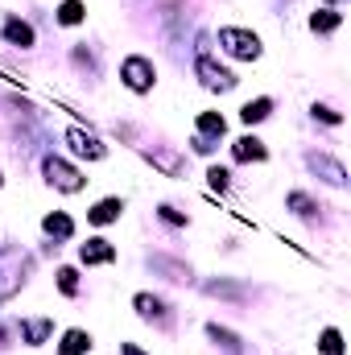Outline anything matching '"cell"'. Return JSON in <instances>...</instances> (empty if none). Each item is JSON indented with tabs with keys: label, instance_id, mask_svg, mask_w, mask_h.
Masks as SVG:
<instances>
[{
	"label": "cell",
	"instance_id": "6da1fadb",
	"mask_svg": "<svg viewBox=\"0 0 351 355\" xmlns=\"http://www.w3.org/2000/svg\"><path fill=\"white\" fill-rule=\"evenodd\" d=\"M25 268H29V257L17 244H0V302L17 297V289L25 285Z\"/></svg>",
	"mask_w": 351,
	"mask_h": 355
},
{
	"label": "cell",
	"instance_id": "7a4b0ae2",
	"mask_svg": "<svg viewBox=\"0 0 351 355\" xmlns=\"http://www.w3.org/2000/svg\"><path fill=\"white\" fill-rule=\"evenodd\" d=\"M219 46L232 58H240V62H257L261 58V37L252 29H240V25H223L219 29Z\"/></svg>",
	"mask_w": 351,
	"mask_h": 355
},
{
	"label": "cell",
	"instance_id": "3957f363",
	"mask_svg": "<svg viewBox=\"0 0 351 355\" xmlns=\"http://www.w3.org/2000/svg\"><path fill=\"white\" fill-rule=\"evenodd\" d=\"M42 174H46V182L54 186V190H62V194H79L83 186H87V178L79 174L71 162H62V157H42Z\"/></svg>",
	"mask_w": 351,
	"mask_h": 355
},
{
	"label": "cell",
	"instance_id": "277c9868",
	"mask_svg": "<svg viewBox=\"0 0 351 355\" xmlns=\"http://www.w3.org/2000/svg\"><path fill=\"white\" fill-rule=\"evenodd\" d=\"M120 79H124L128 91L145 95V91H153V83H157V67H153L145 54H128V58L120 62Z\"/></svg>",
	"mask_w": 351,
	"mask_h": 355
},
{
	"label": "cell",
	"instance_id": "5b68a950",
	"mask_svg": "<svg viewBox=\"0 0 351 355\" xmlns=\"http://www.w3.org/2000/svg\"><path fill=\"white\" fill-rule=\"evenodd\" d=\"M194 75H198V83H203L207 91H232L236 83H240V79H236L228 67H219L207 50H198V58H194Z\"/></svg>",
	"mask_w": 351,
	"mask_h": 355
},
{
	"label": "cell",
	"instance_id": "8992f818",
	"mask_svg": "<svg viewBox=\"0 0 351 355\" xmlns=\"http://www.w3.org/2000/svg\"><path fill=\"white\" fill-rule=\"evenodd\" d=\"M67 145H71L79 157H87V162H103V157H108V145H103L91 128H79V124L67 128Z\"/></svg>",
	"mask_w": 351,
	"mask_h": 355
},
{
	"label": "cell",
	"instance_id": "52a82bcc",
	"mask_svg": "<svg viewBox=\"0 0 351 355\" xmlns=\"http://www.w3.org/2000/svg\"><path fill=\"white\" fill-rule=\"evenodd\" d=\"M4 42L8 46H21V50H29L33 42H37V33H33V25L29 21H21V17H4Z\"/></svg>",
	"mask_w": 351,
	"mask_h": 355
},
{
	"label": "cell",
	"instance_id": "ba28073f",
	"mask_svg": "<svg viewBox=\"0 0 351 355\" xmlns=\"http://www.w3.org/2000/svg\"><path fill=\"white\" fill-rule=\"evenodd\" d=\"M132 306H137V314H141L145 322H170V306H166L162 297H153V293H137Z\"/></svg>",
	"mask_w": 351,
	"mask_h": 355
},
{
	"label": "cell",
	"instance_id": "9c48e42d",
	"mask_svg": "<svg viewBox=\"0 0 351 355\" xmlns=\"http://www.w3.org/2000/svg\"><path fill=\"white\" fill-rule=\"evenodd\" d=\"M54 335V318H21V339L29 347H42Z\"/></svg>",
	"mask_w": 351,
	"mask_h": 355
},
{
	"label": "cell",
	"instance_id": "30bf717a",
	"mask_svg": "<svg viewBox=\"0 0 351 355\" xmlns=\"http://www.w3.org/2000/svg\"><path fill=\"white\" fill-rule=\"evenodd\" d=\"M310 170L323 174L331 186H348V170H343L335 157H327V153H310Z\"/></svg>",
	"mask_w": 351,
	"mask_h": 355
},
{
	"label": "cell",
	"instance_id": "8fae6325",
	"mask_svg": "<svg viewBox=\"0 0 351 355\" xmlns=\"http://www.w3.org/2000/svg\"><path fill=\"white\" fill-rule=\"evenodd\" d=\"M79 261H83V265H112V261H116V248L95 236V240H87V244L79 248Z\"/></svg>",
	"mask_w": 351,
	"mask_h": 355
},
{
	"label": "cell",
	"instance_id": "7c38bea8",
	"mask_svg": "<svg viewBox=\"0 0 351 355\" xmlns=\"http://www.w3.org/2000/svg\"><path fill=\"white\" fill-rule=\"evenodd\" d=\"M120 211H124V202H120V198H99V202L87 211V219L95 223V227H108V223H116V219H120Z\"/></svg>",
	"mask_w": 351,
	"mask_h": 355
},
{
	"label": "cell",
	"instance_id": "4fadbf2b",
	"mask_svg": "<svg viewBox=\"0 0 351 355\" xmlns=\"http://www.w3.org/2000/svg\"><path fill=\"white\" fill-rule=\"evenodd\" d=\"M145 162H153L157 170H166L170 178H182V174H186V162H182L178 153H170V149H145Z\"/></svg>",
	"mask_w": 351,
	"mask_h": 355
},
{
	"label": "cell",
	"instance_id": "5bb4252c",
	"mask_svg": "<svg viewBox=\"0 0 351 355\" xmlns=\"http://www.w3.org/2000/svg\"><path fill=\"white\" fill-rule=\"evenodd\" d=\"M42 232H46L50 240H71V236H75V219L62 215V211H54V215L42 219Z\"/></svg>",
	"mask_w": 351,
	"mask_h": 355
},
{
	"label": "cell",
	"instance_id": "9a60e30c",
	"mask_svg": "<svg viewBox=\"0 0 351 355\" xmlns=\"http://www.w3.org/2000/svg\"><path fill=\"white\" fill-rule=\"evenodd\" d=\"M149 268L162 272L166 281H190V265H182L174 257H149Z\"/></svg>",
	"mask_w": 351,
	"mask_h": 355
},
{
	"label": "cell",
	"instance_id": "2e32d148",
	"mask_svg": "<svg viewBox=\"0 0 351 355\" xmlns=\"http://www.w3.org/2000/svg\"><path fill=\"white\" fill-rule=\"evenodd\" d=\"M207 335H211V343H215V347H223L228 355H244V343H240V335H236V331H228V327L211 322V327H207Z\"/></svg>",
	"mask_w": 351,
	"mask_h": 355
},
{
	"label": "cell",
	"instance_id": "e0dca14e",
	"mask_svg": "<svg viewBox=\"0 0 351 355\" xmlns=\"http://www.w3.org/2000/svg\"><path fill=\"white\" fill-rule=\"evenodd\" d=\"M232 157H236V162H264L268 149H264V141H257V137H240V141L232 145Z\"/></svg>",
	"mask_w": 351,
	"mask_h": 355
},
{
	"label": "cell",
	"instance_id": "ac0fdd59",
	"mask_svg": "<svg viewBox=\"0 0 351 355\" xmlns=\"http://www.w3.org/2000/svg\"><path fill=\"white\" fill-rule=\"evenodd\" d=\"M194 128H198V137H203V141H211V137H223V132H228V120H223L219 112H198Z\"/></svg>",
	"mask_w": 351,
	"mask_h": 355
},
{
	"label": "cell",
	"instance_id": "d6986e66",
	"mask_svg": "<svg viewBox=\"0 0 351 355\" xmlns=\"http://www.w3.org/2000/svg\"><path fill=\"white\" fill-rule=\"evenodd\" d=\"M91 352V335L87 331H67L62 343H58V355H87Z\"/></svg>",
	"mask_w": 351,
	"mask_h": 355
},
{
	"label": "cell",
	"instance_id": "ffe728a7",
	"mask_svg": "<svg viewBox=\"0 0 351 355\" xmlns=\"http://www.w3.org/2000/svg\"><path fill=\"white\" fill-rule=\"evenodd\" d=\"M343 25V12H335V8H318V12H310V29L314 33H335Z\"/></svg>",
	"mask_w": 351,
	"mask_h": 355
},
{
	"label": "cell",
	"instance_id": "44dd1931",
	"mask_svg": "<svg viewBox=\"0 0 351 355\" xmlns=\"http://www.w3.org/2000/svg\"><path fill=\"white\" fill-rule=\"evenodd\" d=\"M268 116H273V99H268V95H261V99H252V103L240 107V120H244V124H261Z\"/></svg>",
	"mask_w": 351,
	"mask_h": 355
},
{
	"label": "cell",
	"instance_id": "7402d4cb",
	"mask_svg": "<svg viewBox=\"0 0 351 355\" xmlns=\"http://www.w3.org/2000/svg\"><path fill=\"white\" fill-rule=\"evenodd\" d=\"M207 293L211 297H228V302H244L248 289L244 285H232V281H207Z\"/></svg>",
	"mask_w": 351,
	"mask_h": 355
},
{
	"label": "cell",
	"instance_id": "603a6c76",
	"mask_svg": "<svg viewBox=\"0 0 351 355\" xmlns=\"http://www.w3.org/2000/svg\"><path fill=\"white\" fill-rule=\"evenodd\" d=\"M285 207H289V211H293V215H302V219H310V215H314V211H318V202H314V198H310V194H306V190H293V194H289V198H285Z\"/></svg>",
	"mask_w": 351,
	"mask_h": 355
},
{
	"label": "cell",
	"instance_id": "cb8c5ba5",
	"mask_svg": "<svg viewBox=\"0 0 351 355\" xmlns=\"http://www.w3.org/2000/svg\"><path fill=\"white\" fill-rule=\"evenodd\" d=\"M87 12H83V0H62L58 4V25H79Z\"/></svg>",
	"mask_w": 351,
	"mask_h": 355
},
{
	"label": "cell",
	"instance_id": "d4e9b609",
	"mask_svg": "<svg viewBox=\"0 0 351 355\" xmlns=\"http://www.w3.org/2000/svg\"><path fill=\"white\" fill-rule=\"evenodd\" d=\"M318 352L323 355H343V335H339L335 327H327V331L318 335Z\"/></svg>",
	"mask_w": 351,
	"mask_h": 355
},
{
	"label": "cell",
	"instance_id": "484cf974",
	"mask_svg": "<svg viewBox=\"0 0 351 355\" xmlns=\"http://www.w3.org/2000/svg\"><path fill=\"white\" fill-rule=\"evenodd\" d=\"M58 289H62L67 297H75V293H79V272H75L71 265L58 268Z\"/></svg>",
	"mask_w": 351,
	"mask_h": 355
},
{
	"label": "cell",
	"instance_id": "4316f807",
	"mask_svg": "<svg viewBox=\"0 0 351 355\" xmlns=\"http://www.w3.org/2000/svg\"><path fill=\"white\" fill-rule=\"evenodd\" d=\"M207 182H211V190H219V194H223V190L232 186V174H228L223 166H211V174H207Z\"/></svg>",
	"mask_w": 351,
	"mask_h": 355
},
{
	"label": "cell",
	"instance_id": "83f0119b",
	"mask_svg": "<svg viewBox=\"0 0 351 355\" xmlns=\"http://www.w3.org/2000/svg\"><path fill=\"white\" fill-rule=\"evenodd\" d=\"M157 215H162L170 227H186V215H182L178 207H170V202H162V207H157Z\"/></svg>",
	"mask_w": 351,
	"mask_h": 355
},
{
	"label": "cell",
	"instance_id": "f1b7e54d",
	"mask_svg": "<svg viewBox=\"0 0 351 355\" xmlns=\"http://www.w3.org/2000/svg\"><path fill=\"white\" fill-rule=\"evenodd\" d=\"M310 112H314V120H323V124H343V116H339L335 107H327V103H314Z\"/></svg>",
	"mask_w": 351,
	"mask_h": 355
},
{
	"label": "cell",
	"instance_id": "f546056e",
	"mask_svg": "<svg viewBox=\"0 0 351 355\" xmlns=\"http://www.w3.org/2000/svg\"><path fill=\"white\" fill-rule=\"evenodd\" d=\"M211 149H215L211 141H203V137H194V153H211Z\"/></svg>",
	"mask_w": 351,
	"mask_h": 355
},
{
	"label": "cell",
	"instance_id": "4dcf8cb0",
	"mask_svg": "<svg viewBox=\"0 0 351 355\" xmlns=\"http://www.w3.org/2000/svg\"><path fill=\"white\" fill-rule=\"evenodd\" d=\"M120 355H145L137 343H120Z\"/></svg>",
	"mask_w": 351,
	"mask_h": 355
},
{
	"label": "cell",
	"instance_id": "1f68e13d",
	"mask_svg": "<svg viewBox=\"0 0 351 355\" xmlns=\"http://www.w3.org/2000/svg\"><path fill=\"white\" fill-rule=\"evenodd\" d=\"M0 186H4V174H0Z\"/></svg>",
	"mask_w": 351,
	"mask_h": 355
}]
</instances>
